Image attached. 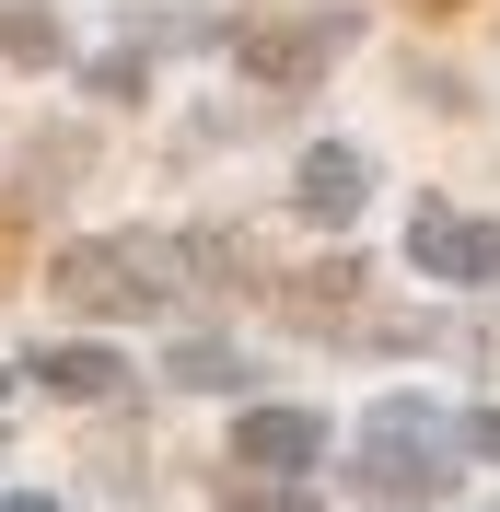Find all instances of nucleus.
<instances>
[{
	"instance_id": "nucleus-1",
	"label": "nucleus",
	"mask_w": 500,
	"mask_h": 512,
	"mask_svg": "<svg viewBox=\"0 0 500 512\" xmlns=\"http://www.w3.org/2000/svg\"><path fill=\"white\" fill-rule=\"evenodd\" d=\"M175 268H187V256L152 245V233H105V245H70L59 256V291L82 303V315H140V303L175 291Z\"/></svg>"
},
{
	"instance_id": "nucleus-9",
	"label": "nucleus",
	"mask_w": 500,
	"mask_h": 512,
	"mask_svg": "<svg viewBox=\"0 0 500 512\" xmlns=\"http://www.w3.org/2000/svg\"><path fill=\"white\" fill-rule=\"evenodd\" d=\"M466 443H477V454H500V419H477V431H466Z\"/></svg>"
},
{
	"instance_id": "nucleus-7",
	"label": "nucleus",
	"mask_w": 500,
	"mask_h": 512,
	"mask_svg": "<svg viewBox=\"0 0 500 512\" xmlns=\"http://www.w3.org/2000/svg\"><path fill=\"white\" fill-rule=\"evenodd\" d=\"M35 384H47L59 408H105V396H128V361H117V350H47Z\"/></svg>"
},
{
	"instance_id": "nucleus-2",
	"label": "nucleus",
	"mask_w": 500,
	"mask_h": 512,
	"mask_svg": "<svg viewBox=\"0 0 500 512\" xmlns=\"http://www.w3.org/2000/svg\"><path fill=\"white\" fill-rule=\"evenodd\" d=\"M361 489H373V501H431V489H442V419L419 408V396H396V408L373 419Z\"/></svg>"
},
{
	"instance_id": "nucleus-10",
	"label": "nucleus",
	"mask_w": 500,
	"mask_h": 512,
	"mask_svg": "<svg viewBox=\"0 0 500 512\" xmlns=\"http://www.w3.org/2000/svg\"><path fill=\"white\" fill-rule=\"evenodd\" d=\"M419 12H466V0H419Z\"/></svg>"
},
{
	"instance_id": "nucleus-8",
	"label": "nucleus",
	"mask_w": 500,
	"mask_h": 512,
	"mask_svg": "<svg viewBox=\"0 0 500 512\" xmlns=\"http://www.w3.org/2000/svg\"><path fill=\"white\" fill-rule=\"evenodd\" d=\"M0 59H12V70H59V59H70V35L35 12V0H0Z\"/></svg>"
},
{
	"instance_id": "nucleus-3",
	"label": "nucleus",
	"mask_w": 500,
	"mask_h": 512,
	"mask_svg": "<svg viewBox=\"0 0 500 512\" xmlns=\"http://www.w3.org/2000/svg\"><path fill=\"white\" fill-rule=\"evenodd\" d=\"M407 256H419L431 280H500V233H489V222H454V210H419Z\"/></svg>"
},
{
	"instance_id": "nucleus-5",
	"label": "nucleus",
	"mask_w": 500,
	"mask_h": 512,
	"mask_svg": "<svg viewBox=\"0 0 500 512\" xmlns=\"http://www.w3.org/2000/svg\"><path fill=\"white\" fill-rule=\"evenodd\" d=\"M233 454H245V466H268V478H291V466H314V454H326V419H303V408H256L245 431H233Z\"/></svg>"
},
{
	"instance_id": "nucleus-6",
	"label": "nucleus",
	"mask_w": 500,
	"mask_h": 512,
	"mask_svg": "<svg viewBox=\"0 0 500 512\" xmlns=\"http://www.w3.org/2000/svg\"><path fill=\"white\" fill-rule=\"evenodd\" d=\"M326 47H338V24H280V35H256V47H245V70H256V82H280V94H303L314 70H326Z\"/></svg>"
},
{
	"instance_id": "nucleus-4",
	"label": "nucleus",
	"mask_w": 500,
	"mask_h": 512,
	"mask_svg": "<svg viewBox=\"0 0 500 512\" xmlns=\"http://www.w3.org/2000/svg\"><path fill=\"white\" fill-rule=\"evenodd\" d=\"M361 187H373V163L349 152V140H314L303 175H291V198H303L314 222H349V210H361Z\"/></svg>"
}]
</instances>
